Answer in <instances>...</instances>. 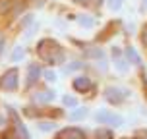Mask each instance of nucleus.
<instances>
[{"label":"nucleus","instance_id":"obj_1","mask_svg":"<svg viewBox=\"0 0 147 139\" xmlns=\"http://www.w3.org/2000/svg\"><path fill=\"white\" fill-rule=\"evenodd\" d=\"M93 120L97 124H105V126H110V128H120L124 126V118L116 114V112H110V110L103 108V110H97L93 114Z\"/></svg>","mask_w":147,"mask_h":139},{"label":"nucleus","instance_id":"obj_2","mask_svg":"<svg viewBox=\"0 0 147 139\" xmlns=\"http://www.w3.org/2000/svg\"><path fill=\"white\" fill-rule=\"evenodd\" d=\"M20 85V73L16 68H10L0 75V89L2 91H16Z\"/></svg>","mask_w":147,"mask_h":139},{"label":"nucleus","instance_id":"obj_3","mask_svg":"<svg viewBox=\"0 0 147 139\" xmlns=\"http://www.w3.org/2000/svg\"><path fill=\"white\" fill-rule=\"evenodd\" d=\"M128 97H130V91H128V89L116 87V85L105 89V99H107L110 104H122Z\"/></svg>","mask_w":147,"mask_h":139},{"label":"nucleus","instance_id":"obj_4","mask_svg":"<svg viewBox=\"0 0 147 139\" xmlns=\"http://www.w3.org/2000/svg\"><path fill=\"white\" fill-rule=\"evenodd\" d=\"M72 87H74V91L85 95V93H89V91L93 89V81L89 79L87 75H76L72 79Z\"/></svg>","mask_w":147,"mask_h":139},{"label":"nucleus","instance_id":"obj_5","mask_svg":"<svg viewBox=\"0 0 147 139\" xmlns=\"http://www.w3.org/2000/svg\"><path fill=\"white\" fill-rule=\"evenodd\" d=\"M112 56H114V68H116L120 73H126L128 70H130V62H128V58H126V54L120 48H112Z\"/></svg>","mask_w":147,"mask_h":139},{"label":"nucleus","instance_id":"obj_6","mask_svg":"<svg viewBox=\"0 0 147 139\" xmlns=\"http://www.w3.org/2000/svg\"><path fill=\"white\" fill-rule=\"evenodd\" d=\"M56 139H87V137H85V133L81 132L80 128H64L58 133Z\"/></svg>","mask_w":147,"mask_h":139},{"label":"nucleus","instance_id":"obj_7","mask_svg":"<svg viewBox=\"0 0 147 139\" xmlns=\"http://www.w3.org/2000/svg\"><path fill=\"white\" fill-rule=\"evenodd\" d=\"M54 99H56V93H54L52 89L39 91V93H35V95H33V101H35V103H41V104H49V103H52Z\"/></svg>","mask_w":147,"mask_h":139},{"label":"nucleus","instance_id":"obj_8","mask_svg":"<svg viewBox=\"0 0 147 139\" xmlns=\"http://www.w3.org/2000/svg\"><path fill=\"white\" fill-rule=\"evenodd\" d=\"M39 75H41V68L37 66V64H29V66H27V79H25L27 87L35 85L37 79H39Z\"/></svg>","mask_w":147,"mask_h":139},{"label":"nucleus","instance_id":"obj_9","mask_svg":"<svg viewBox=\"0 0 147 139\" xmlns=\"http://www.w3.org/2000/svg\"><path fill=\"white\" fill-rule=\"evenodd\" d=\"M76 21H78L80 27H85V29H91V27H95V25H97V19L91 14H78Z\"/></svg>","mask_w":147,"mask_h":139},{"label":"nucleus","instance_id":"obj_10","mask_svg":"<svg viewBox=\"0 0 147 139\" xmlns=\"http://www.w3.org/2000/svg\"><path fill=\"white\" fill-rule=\"evenodd\" d=\"M14 135H16V139H29V133H27L25 126L22 124V120L18 116L14 118Z\"/></svg>","mask_w":147,"mask_h":139},{"label":"nucleus","instance_id":"obj_11","mask_svg":"<svg viewBox=\"0 0 147 139\" xmlns=\"http://www.w3.org/2000/svg\"><path fill=\"white\" fill-rule=\"evenodd\" d=\"M126 58H128V62L134 64V66H141V56L138 54V50H136L134 46H126Z\"/></svg>","mask_w":147,"mask_h":139},{"label":"nucleus","instance_id":"obj_12","mask_svg":"<svg viewBox=\"0 0 147 139\" xmlns=\"http://www.w3.org/2000/svg\"><path fill=\"white\" fill-rule=\"evenodd\" d=\"M87 114H89V110L85 108V106H80V108L76 106V108L72 110V114H70V120H72V122H81Z\"/></svg>","mask_w":147,"mask_h":139},{"label":"nucleus","instance_id":"obj_13","mask_svg":"<svg viewBox=\"0 0 147 139\" xmlns=\"http://www.w3.org/2000/svg\"><path fill=\"white\" fill-rule=\"evenodd\" d=\"M95 139H114V135L109 128H99L95 130Z\"/></svg>","mask_w":147,"mask_h":139},{"label":"nucleus","instance_id":"obj_14","mask_svg":"<svg viewBox=\"0 0 147 139\" xmlns=\"http://www.w3.org/2000/svg\"><path fill=\"white\" fill-rule=\"evenodd\" d=\"M85 54H87V56H91L93 60H103L105 58V52L101 50V48H87V50H85Z\"/></svg>","mask_w":147,"mask_h":139},{"label":"nucleus","instance_id":"obj_15","mask_svg":"<svg viewBox=\"0 0 147 139\" xmlns=\"http://www.w3.org/2000/svg\"><path fill=\"white\" fill-rule=\"evenodd\" d=\"M62 104L68 106V108H76V106H78V99L72 97V95H64L62 97Z\"/></svg>","mask_w":147,"mask_h":139},{"label":"nucleus","instance_id":"obj_16","mask_svg":"<svg viewBox=\"0 0 147 139\" xmlns=\"http://www.w3.org/2000/svg\"><path fill=\"white\" fill-rule=\"evenodd\" d=\"M107 6L110 12H118L120 8L124 6V0H107Z\"/></svg>","mask_w":147,"mask_h":139},{"label":"nucleus","instance_id":"obj_17","mask_svg":"<svg viewBox=\"0 0 147 139\" xmlns=\"http://www.w3.org/2000/svg\"><path fill=\"white\" fill-rule=\"evenodd\" d=\"M23 56H25V50L22 46H16L12 52V62H20V60H23Z\"/></svg>","mask_w":147,"mask_h":139},{"label":"nucleus","instance_id":"obj_18","mask_svg":"<svg viewBox=\"0 0 147 139\" xmlns=\"http://www.w3.org/2000/svg\"><path fill=\"white\" fill-rule=\"evenodd\" d=\"M39 130L41 132H52V130H56V124L54 122H39Z\"/></svg>","mask_w":147,"mask_h":139},{"label":"nucleus","instance_id":"obj_19","mask_svg":"<svg viewBox=\"0 0 147 139\" xmlns=\"http://www.w3.org/2000/svg\"><path fill=\"white\" fill-rule=\"evenodd\" d=\"M43 79H45V81H49V83H54V81L58 79V77H56V73L52 72V70H45V72H43Z\"/></svg>","mask_w":147,"mask_h":139},{"label":"nucleus","instance_id":"obj_20","mask_svg":"<svg viewBox=\"0 0 147 139\" xmlns=\"http://www.w3.org/2000/svg\"><path fill=\"white\" fill-rule=\"evenodd\" d=\"M81 68H83V64H81V62H74V64H70V66H66V70H64V72H76V70H81Z\"/></svg>","mask_w":147,"mask_h":139},{"label":"nucleus","instance_id":"obj_21","mask_svg":"<svg viewBox=\"0 0 147 139\" xmlns=\"http://www.w3.org/2000/svg\"><path fill=\"white\" fill-rule=\"evenodd\" d=\"M141 10H147V0H141Z\"/></svg>","mask_w":147,"mask_h":139},{"label":"nucleus","instance_id":"obj_22","mask_svg":"<svg viewBox=\"0 0 147 139\" xmlns=\"http://www.w3.org/2000/svg\"><path fill=\"white\" fill-rule=\"evenodd\" d=\"M140 139H147V133H143V135H141V137Z\"/></svg>","mask_w":147,"mask_h":139}]
</instances>
